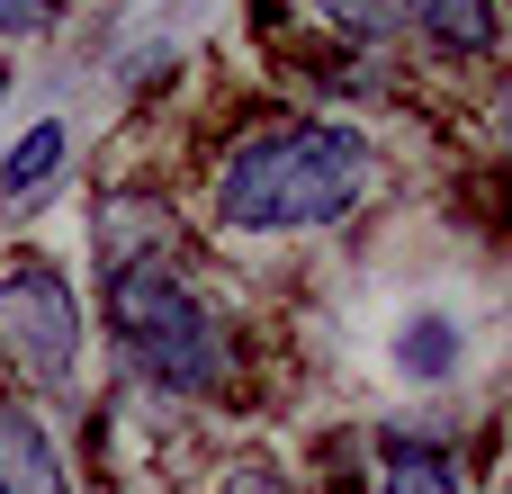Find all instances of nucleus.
Wrapping results in <instances>:
<instances>
[{"instance_id": "obj_1", "label": "nucleus", "mask_w": 512, "mask_h": 494, "mask_svg": "<svg viewBox=\"0 0 512 494\" xmlns=\"http://www.w3.org/2000/svg\"><path fill=\"white\" fill-rule=\"evenodd\" d=\"M369 189V144L351 126H279V135H252L225 180H216V225L234 234H306V225H333L351 198Z\"/></svg>"}, {"instance_id": "obj_2", "label": "nucleus", "mask_w": 512, "mask_h": 494, "mask_svg": "<svg viewBox=\"0 0 512 494\" xmlns=\"http://www.w3.org/2000/svg\"><path fill=\"white\" fill-rule=\"evenodd\" d=\"M99 297H108V333H117V351L144 387H171V396H216L225 387V333L180 288L171 252H144V261L108 270Z\"/></svg>"}, {"instance_id": "obj_3", "label": "nucleus", "mask_w": 512, "mask_h": 494, "mask_svg": "<svg viewBox=\"0 0 512 494\" xmlns=\"http://www.w3.org/2000/svg\"><path fill=\"white\" fill-rule=\"evenodd\" d=\"M0 360L27 387H45V396H72L81 387V297L36 252H18L0 270Z\"/></svg>"}, {"instance_id": "obj_4", "label": "nucleus", "mask_w": 512, "mask_h": 494, "mask_svg": "<svg viewBox=\"0 0 512 494\" xmlns=\"http://www.w3.org/2000/svg\"><path fill=\"white\" fill-rule=\"evenodd\" d=\"M0 494H72L54 441H45V423L27 405H0Z\"/></svg>"}, {"instance_id": "obj_5", "label": "nucleus", "mask_w": 512, "mask_h": 494, "mask_svg": "<svg viewBox=\"0 0 512 494\" xmlns=\"http://www.w3.org/2000/svg\"><path fill=\"white\" fill-rule=\"evenodd\" d=\"M378 494H459V459L441 432H387L378 441Z\"/></svg>"}, {"instance_id": "obj_6", "label": "nucleus", "mask_w": 512, "mask_h": 494, "mask_svg": "<svg viewBox=\"0 0 512 494\" xmlns=\"http://www.w3.org/2000/svg\"><path fill=\"white\" fill-rule=\"evenodd\" d=\"M162 225H171V216H162L153 198H108V207H99V279L126 270V261H144V252H171Z\"/></svg>"}, {"instance_id": "obj_7", "label": "nucleus", "mask_w": 512, "mask_h": 494, "mask_svg": "<svg viewBox=\"0 0 512 494\" xmlns=\"http://www.w3.org/2000/svg\"><path fill=\"white\" fill-rule=\"evenodd\" d=\"M405 27H423L450 54H486L495 45V0H405Z\"/></svg>"}, {"instance_id": "obj_8", "label": "nucleus", "mask_w": 512, "mask_h": 494, "mask_svg": "<svg viewBox=\"0 0 512 494\" xmlns=\"http://www.w3.org/2000/svg\"><path fill=\"white\" fill-rule=\"evenodd\" d=\"M63 144H72V135H63L54 117H45V126H27V135H18V153L0 162V198H9V207H18V198H36V189L63 171Z\"/></svg>"}, {"instance_id": "obj_9", "label": "nucleus", "mask_w": 512, "mask_h": 494, "mask_svg": "<svg viewBox=\"0 0 512 494\" xmlns=\"http://www.w3.org/2000/svg\"><path fill=\"white\" fill-rule=\"evenodd\" d=\"M396 360H405V378H450L459 333H450L441 315H414V324H405V342H396Z\"/></svg>"}, {"instance_id": "obj_10", "label": "nucleus", "mask_w": 512, "mask_h": 494, "mask_svg": "<svg viewBox=\"0 0 512 494\" xmlns=\"http://www.w3.org/2000/svg\"><path fill=\"white\" fill-rule=\"evenodd\" d=\"M342 36H360V45H387V36H405V0H315Z\"/></svg>"}, {"instance_id": "obj_11", "label": "nucleus", "mask_w": 512, "mask_h": 494, "mask_svg": "<svg viewBox=\"0 0 512 494\" xmlns=\"http://www.w3.org/2000/svg\"><path fill=\"white\" fill-rule=\"evenodd\" d=\"M54 9L63 0H0V36H36V27H54Z\"/></svg>"}, {"instance_id": "obj_12", "label": "nucleus", "mask_w": 512, "mask_h": 494, "mask_svg": "<svg viewBox=\"0 0 512 494\" xmlns=\"http://www.w3.org/2000/svg\"><path fill=\"white\" fill-rule=\"evenodd\" d=\"M225 494H288V486H279L270 468H234V477H225Z\"/></svg>"}, {"instance_id": "obj_13", "label": "nucleus", "mask_w": 512, "mask_h": 494, "mask_svg": "<svg viewBox=\"0 0 512 494\" xmlns=\"http://www.w3.org/2000/svg\"><path fill=\"white\" fill-rule=\"evenodd\" d=\"M0 90H9V81H0Z\"/></svg>"}]
</instances>
